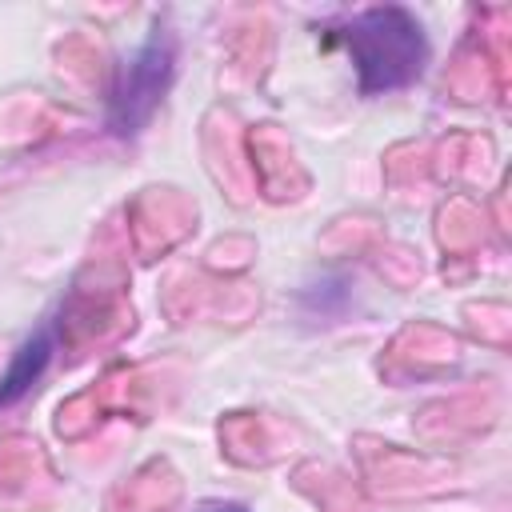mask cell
I'll return each mask as SVG.
<instances>
[{
    "instance_id": "7a4b0ae2",
    "label": "cell",
    "mask_w": 512,
    "mask_h": 512,
    "mask_svg": "<svg viewBox=\"0 0 512 512\" xmlns=\"http://www.w3.org/2000/svg\"><path fill=\"white\" fill-rule=\"evenodd\" d=\"M172 40L156 28V36L120 68V80L112 88V128L116 132H136L140 120H148V112L156 108V100L164 96L168 80H172Z\"/></svg>"
},
{
    "instance_id": "6da1fadb",
    "label": "cell",
    "mask_w": 512,
    "mask_h": 512,
    "mask_svg": "<svg viewBox=\"0 0 512 512\" xmlns=\"http://www.w3.org/2000/svg\"><path fill=\"white\" fill-rule=\"evenodd\" d=\"M344 44L364 92H388L420 76L424 32L404 8H368L344 28Z\"/></svg>"
},
{
    "instance_id": "277c9868",
    "label": "cell",
    "mask_w": 512,
    "mask_h": 512,
    "mask_svg": "<svg viewBox=\"0 0 512 512\" xmlns=\"http://www.w3.org/2000/svg\"><path fill=\"white\" fill-rule=\"evenodd\" d=\"M224 512H236V508H224Z\"/></svg>"
},
{
    "instance_id": "3957f363",
    "label": "cell",
    "mask_w": 512,
    "mask_h": 512,
    "mask_svg": "<svg viewBox=\"0 0 512 512\" xmlns=\"http://www.w3.org/2000/svg\"><path fill=\"white\" fill-rule=\"evenodd\" d=\"M48 356H52V336H48V332H36L32 340H24L20 352H16V360H12V368L0 376V404L20 400V396L28 392V384L44 372Z\"/></svg>"
}]
</instances>
